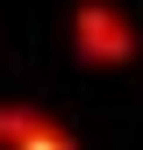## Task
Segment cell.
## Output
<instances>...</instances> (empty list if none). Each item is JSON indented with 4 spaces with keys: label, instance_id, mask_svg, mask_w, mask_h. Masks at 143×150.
<instances>
[{
    "label": "cell",
    "instance_id": "obj_1",
    "mask_svg": "<svg viewBox=\"0 0 143 150\" xmlns=\"http://www.w3.org/2000/svg\"><path fill=\"white\" fill-rule=\"evenodd\" d=\"M0 150H72V136L36 107H0Z\"/></svg>",
    "mask_w": 143,
    "mask_h": 150
},
{
    "label": "cell",
    "instance_id": "obj_2",
    "mask_svg": "<svg viewBox=\"0 0 143 150\" xmlns=\"http://www.w3.org/2000/svg\"><path fill=\"white\" fill-rule=\"evenodd\" d=\"M72 36H79V43H86V57H100V64H107V57H129V50H136V36L115 22V7H79Z\"/></svg>",
    "mask_w": 143,
    "mask_h": 150
}]
</instances>
